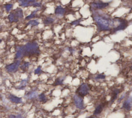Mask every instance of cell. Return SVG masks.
<instances>
[{"label": "cell", "mask_w": 132, "mask_h": 118, "mask_svg": "<svg viewBox=\"0 0 132 118\" xmlns=\"http://www.w3.org/2000/svg\"><path fill=\"white\" fill-rule=\"evenodd\" d=\"M93 19L97 26L99 31H112L113 28V18L109 15L101 10L92 11Z\"/></svg>", "instance_id": "cell-1"}, {"label": "cell", "mask_w": 132, "mask_h": 118, "mask_svg": "<svg viewBox=\"0 0 132 118\" xmlns=\"http://www.w3.org/2000/svg\"><path fill=\"white\" fill-rule=\"evenodd\" d=\"M17 50H20L23 57L38 56L40 54L39 46L36 42H30L24 46L17 47Z\"/></svg>", "instance_id": "cell-2"}, {"label": "cell", "mask_w": 132, "mask_h": 118, "mask_svg": "<svg viewBox=\"0 0 132 118\" xmlns=\"http://www.w3.org/2000/svg\"><path fill=\"white\" fill-rule=\"evenodd\" d=\"M128 25L127 21L120 18H113V28L112 32H117L125 29Z\"/></svg>", "instance_id": "cell-3"}, {"label": "cell", "mask_w": 132, "mask_h": 118, "mask_svg": "<svg viewBox=\"0 0 132 118\" xmlns=\"http://www.w3.org/2000/svg\"><path fill=\"white\" fill-rule=\"evenodd\" d=\"M23 17V10L21 8H18L9 15L8 19L11 22H17L22 20Z\"/></svg>", "instance_id": "cell-4"}, {"label": "cell", "mask_w": 132, "mask_h": 118, "mask_svg": "<svg viewBox=\"0 0 132 118\" xmlns=\"http://www.w3.org/2000/svg\"><path fill=\"white\" fill-rule=\"evenodd\" d=\"M109 5V3L107 2H103L102 1H98L92 2L90 4V7L92 11L101 10L107 7Z\"/></svg>", "instance_id": "cell-5"}, {"label": "cell", "mask_w": 132, "mask_h": 118, "mask_svg": "<svg viewBox=\"0 0 132 118\" xmlns=\"http://www.w3.org/2000/svg\"><path fill=\"white\" fill-rule=\"evenodd\" d=\"M89 90L90 88L88 85L87 84H82L77 88L76 91V94L83 97L88 94Z\"/></svg>", "instance_id": "cell-6"}, {"label": "cell", "mask_w": 132, "mask_h": 118, "mask_svg": "<svg viewBox=\"0 0 132 118\" xmlns=\"http://www.w3.org/2000/svg\"><path fill=\"white\" fill-rule=\"evenodd\" d=\"M73 100L75 106L78 109H83L84 108V99L81 96L76 94L73 96Z\"/></svg>", "instance_id": "cell-7"}, {"label": "cell", "mask_w": 132, "mask_h": 118, "mask_svg": "<svg viewBox=\"0 0 132 118\" xmlns=\"http://www.w3.org/2000/svg\"><path fill=\"white\" fill-rule=\"evenodd\" d=\"M21 64V61L20 60H17L12 64L8 65L6 66V69L8 72H14L18 69Z\"/></svg>", "instance_id": "cell-8"}, {"label": "cell", "mask_w": 132, "mask_h": 118, "mask_svg": "<svg viewBox=\"0 0 132 118\" xmlns=\"http://www.w3.org/2000/svg\"><path fill=\"white\" fill-rule=\"evenodd\" d=\"M19 5L23 7H27L31 6L36 2V0H19Z\"/></svg>", "instance_id": "cell-9"}, {"label": "cell", "mask_w": 132, "mask_h": 118, "mask_svg": "<svg viewBox=\"0 0 132 118\" xmlns=\"http://www.w3.org/2000/svg\"><path fill=\"white\" fill-rule=\"evenodd\" d=\"M65 13H66L65 8L60 5L57 6L55 10V14L56 16L58 18H61L63 17Z\"/></svg>", "instance_id": "cell-10"}, {"label": "cell", "mask_w": 132, "mask_h": 118, "mask_svg": "<svg viewBox=\"0 0 132 118\" xmlns=\"http://www.w3.org/2000/svg\"><path fill=\"white\" fill-rule=\"evenodd\" d=\"M132 105V98L131 96L128 97L123 104L122 108L126 110H130Z\"/></svg>", "instance_id": "cell-11"}, {"label": "cell", "mask_w": 132, "mask_h": 118, "mask_svg": "<svg viewBox=\"0 0 132 118\" xmlns=\"http://www.w3.org/2000/svg\"><path fill=\"white\" fill-rule=\"evenodd\" d=\"M9 98L12 102L16 104H20L22 102V99L21 97H19L12 94L9 95Z\"/></svg>", "instance_id": "cell-12"}, {"label": "cell", "mask_w": 132, "mask_h": 118, "mask_svg": "<svg viewBox=\"0 0 132 118\" xmlns=\"http://www.w3.org/2000/svg\"><path fill=\"white\" fill-rule=\"evenodd\" d=\"M120 93V90L118 89H114L111 92V98L110 102L111 103H112L114 101H115L117 98V96Z\"/></svg>", "instance_id": "cell-13"}, {"label": "cell", "mask_w": 132, "mask_h": 118, "mask_svg": "<svg viewBox=\"0 0 132 118\" xmlns=\"http://www.w3.org/2000/svg\"><path fill=\"white\" fill-rule=\"evenodd\" d=\"M38 96V92L37 91L34 90L28 93L25 95V97L29 99H34Z\"/></svg>", "instance_id": "cell-14"}, {"label": "cell", "mask_w": 132, "mask_h": 118, "mask_svg": "<svg viewBox=\"0 0 132 118\" xmlns=\"http://www.w3.org/2000/svg\"><path fill=\"white\" fill-rule=\"evenodd\" d=\"M55 21V19L52 17H47L43 20V23L45 25H49L51 24H53Z\"/></svg>", "instance_id": "cell-15"}, {"label": "cell", "mask_w": 132, "mask_h": 118, "mask_svg": "<svg viewBox=\"0 0 132 118\" xmlns=\"http://www.w3.org/2000/svg\"><path fill=\"white\" fill-rule=\"evenodd\" d=\"M104 107V106L103 104H100V105H98L97 107H96L95 109L93 112V114L94 115H97L100 114L103 109Z\"/></svg>", "instance_id": "cell-16"}, {"label": "cell", "mask_w": 132, "mask_h": 118, "mask_svg": "<svg viewBox=\"0 0 132 118\" xmlns=\"http://www.w3.org/2000/svg\"><path fill=\"white\" fill-rule=\"evenodd\" d=\"M39 11V8H38L37 9H36V10L34 11L30 15H29L26 17L25 18V19L26 20H30L32 19H33V18H34L35 17H36V15Z\"/></svg>", "instance_id": "cell-17"}, {"label": "cell", "mask_w": 132, "mask_h": 118, "mask_svg": "<svg viewBox=\"0 0 132 118\" xmlns=\"http://www.w3.org/2000/svg\"><path fill=\"white\" fill-rule=\"evenodd\" d=\"M38 99L40 102L42 103H46L47 102L48 99L44 93H41L39 95H38Z\"/></svg>", "instance_id": "cell-18"}, {"label": "cell", "mask_w": 132, "mask_h": 118, "mask_svg": "<svg viewBox=\"0 0 132 118\" xmlns=\"http://www.w3.org/2000/svg\"><path fill=\"white\" fill-rule=\"evenodd\" d=\"M39 22L38 20H32L28 22L27 23L28 25H30L32 26H36L39 24Z\"/></svg>", "instance_id": "cell-19"}, {"label": "cell", "mask_w": 132, "mask_h": 118, "mask_svg": "<svg viewBox=\"0 0 132 118\" xmlns=\"http://www.w3.org/2000/svg\"><path fill=\"white\" fill-rule=\"evenodd\" d=\"M64 79H65V77H60L57 78L55 82V85L57 86V85H62L63 84Z\"/></svg>", "instance_id": "cell-20"}, {"label": "cell", "mask_w": 132, "mask_h": 118, "mask_svg": "<svg viewBox=\"0 0 132 118\" xmlns=\"http://www.w3.org/2000/svg\"><path fill=\"white\" fill-rule=\"evenodd\" d=\"M27 84H28V79H24L22 80L19 86V88L21 89H24V87L26 86V85H27Z\"/></svg>", "instance_id": "cell-21"}, {"label": "cell", "mask_w": 132, "mask_h": 118, "mask_svg": "<svg viewBox=\"0 0 132 118\" xmlns=\"http://www.w3.org/2000/svg\"><path fill=\"white\" fill-rule=\"evenodd\" d=\"M30 64L31 63L30 62H25L20 66V68L22 70H25L30 66Z\"/></svg>", "instance_id": "cell-22"}, {"label": "cell", "mask_w": 132, "mask_h": 118, "mask_svg": "<svg viewBox=\"0 0 132 118\" xmlns=\"http://www.w3.org/2000/svg\"><path fill=\"white\" fill-rule=\"evenodd\" d=\"M13 7V5L12 4H6L5 6V8L6 9V11L7 12H10L11 10L12 9Z\"/></svg>", "instance_id": "cell-23"}, {"label": "cell", "mask_w": 132, "mask_h": 118, "mask_svg": "<svg viewBox=\"0 0 132 118\" xmlns=\"http://www.w3.org/2000/svg\"><path fill=\"white\" fill-rule=\"evenodd\" d=\"M41 72H42V69L40 66L38 67L35 70V71H34L35 74H36V75H39L41 73Z\"/></svg>", "instance_id": "cell-24"}, {"label": "cell", "mask_w": 132, "mask_h": 118, "mask_svg": "<svg viewBox=\"0 0 132 118\" xmlns=\"http://www.w3.org/2000/svg\"><path fill=\"white\" fill-rule=\"evenodd\" d=\"M105 77H106V76H105V75L103 74H99V75H96L95 76V79H98V80H99V79H104L105 78Z\"/></svg>", "instance_id": "cell-25"}, {"label": "cell", "mask_w": 132, "mask_h": 118, "mask_svg": "<svg viewBox=\"0 0 132 118\" xmlns=\"http://www.w3.org/2000/svg\"><path fill=\"white\" fill-rule=\"evenodd\" d=\"M41 6V3H39V2H35V3L33 4V6L34 7H38V8L40 7Z\"/></svg>", "instance_id": "cell-26"}, {"label": "cell", "mask_w": 132, "mask_h": 118, "mask_svg": "<svg viewBox=\"0 0 132 118\" xmlns=\"http://www.w3.org/2000/svg\"><path fill=\"white\" fill-rule=\"evenodd\" d=\"M125 97V93H124V94H123L120 97V98L119 99V100L118 101V103H119L120 101H121L122 100H123V99H124V98Z\"/></svg>", "instance_id": "cell-27"}, {"label": "cell", "mask_w": 132, "mask_h": 118, "mask_svg": "<svg viewBox=\"0 0 132 118\" xmlns=\"http://www.w3.org/2000/svg\"><path fill=\"white\" fill-rule=\"evenodd\" d=\"M79 23H80V21H79L78 20H76V21H74L73 22H72V25H77V24H78Z\"/></svg>", "instance_id": "cell-28"}, {"label": "cell", "mask_w": 132, "mask_h": 118, "mask_svg": "<svg viewBox=\"0 0 132 118\" xmlns=\"http://www.w3.org/2000/svg\"><path fill=\"white\" fill-rule=\"evenodd\" d=\"M16 117L15 115H11L10 116V117H9V118H16Z\"/></svg>", "instance_id": "cell-29"}, {"label": "cell", "mask_w": 132, "mask_h": 118, "mask_svg": "<svg viewBox=\"0 0 132 118\" xmlns=\"http://www.w3.org/2000/svg\"><path fill=\"white\" fill-rule=\"evenodd\" d=\"M17 118H24V117H22V116L21 115H18L17 116Z\"/></svg>", "instance_id": "cell-30"}, {"label": "cell", "mask_w": 132, "mask_h": 118, "mask_svg": "<svg viewBox=\"0 0 132 118\" xmlns=\"http://www.w3.org/2000/svg\"><path fill=\"white\" fill-rule=\"evenodd\" d=\"M88 118H94V117H93V116H90V117H88Z\"/></svg>", "instance_id": "cell-31"}, {"label": "cell", "mask_w": 132, "mask_h": 118, "mask_svg": "<svg viewBox=\"0 0 132 118\" xmlns=\"http://www.w3.org/2000/svg\"><path fill=\"white\" fill-rule=\"evenodd\" d=\"M1 42H2V41H1V39H0V43H1Z\"/></svg>", "instance_id": "cell-32"}]
</instances>
